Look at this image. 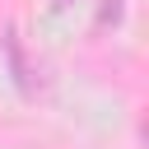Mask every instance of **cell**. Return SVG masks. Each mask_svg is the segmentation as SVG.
<instances>
[{"label":"cell","mask_w":149,"mask_h":149,"mask_svg":"<svg viewBox=\"0 0 149 149\" xmlns=\"http://www.w3.org/2000/svg\"><path fill=\"white\" fill-rule=\"evenodd\" d=\"M9 65H14V79H19V88L33 98V79H28V61H23V47H19V33H9Z\"/></svg>","instance_id":"cell-1"},{"label":"cell","mask_w":149,"mask_h":149,"mask_svg":"<svg viewBox=\"0 0 149 149\" xmlns=\"http://www.w3.org/2000/svg\"><path fill=\"white\" fill-rule=\"evenodd\" d=\"M107 23H121V0H102V9H98V28H107Z\"/></svg>","instance_id":"cell-2"},{"label":"cell","mask_w":149,"mask_h":149,"mask_svg":"<svg viewBox=\"0 0 149 149\" xmlns=\"http://www.w3.org/2000/svg\"><path fill=\"white\" fill-rule=\"evenodd\" d=\"M70 5L74 0H51V14H70Z\"/></svg>","instance_id":"cell-3"}]
</instances>
